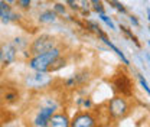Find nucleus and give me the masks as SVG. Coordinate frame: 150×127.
Returning <instances> with one entry per match:
<instances>
[{
	"instance_id": "1",
	"label": "nucleus",
	"mask_w": 150,
	"mask_h": 127,
	"mask_svg": "<svg viewBox=\"0 0 150 127\" xmlns=\"http://www.w3.org/2000/svg\"><path fill=\"white\" fill-rule=\"evenodd\" d=\"M59 109L56 98H42L39 100V107L36 109L33 118L30 120V127H46L52 114Z\"/></svg>"
},
{
	"instance_id": "2",
	"label": "nucleus",
	"mask_w": 150,
	"mask_h": 127,
	"mask_svg": "<svg viewBox=\"0 0 150 127\" xmlns=\"http://www.w3.org/2000/svg\"><path fill=\"white\" fill-rule=\"evenodd\" d=\"M61 55V51L58 48H52L51 51L45 52V54L35 55L30 61H29V67L36 71V72H48L49 68L52 67V64L55 62V59Z\"/></svg>"
},
{
	"instance_id": "3",
	"label": "nucleus",
	"mask_w": 150,
	"mask_h": 127,
	"mask_svg": "<svg viewBox=\"0 0 150 127\" xmlns=\"http://www.w3.org/2000/svg\"><path fill=\"white\" fill-rule=\"evenodd\" d=\"M107 113L112 120H121L130 113V103L127 97L115 95L107 104Z\"/></svg>"
},
{
	"instance_id": "4",
	"label": "nucleus",
	"mask_w": 150,
	"mask_h": 127,
	"mask_svg": "<svg viewBox=\"0 0 150 127\" xmlns=\"http://www.w3.org/2000/svg\"><path fill=\"white\" fill-rule=\"evenodd\" d=\"M97 116L93 111L85 110V111H78L74 117L69 120V127H97Z\"/></svg>"
},
{
	"instance_id": "5",
	"label": "nucleus",
	"mask_w": 150,
	"mask_h": 127,
	"mask_svg": "<svg viewBox=\"0 0 150 127\" xmlns=\"http://www.w3.org/2000/svg\"><path fill=\"white\" fill-rule=\"evenodd\" d=\"M52 77L46 72H36L26 77V85L28 88H35V90H42L46 88L52 84Z\"/></svg>"
},
{
	"instance_id": "6",
	"label": "nucleus",
	"mask_w": 150,
	"mask_h": 127,
	"mask_svg": "<svg viewBox=\"0 0 150 127\" xmlns=\"http://www.w3.org/2000/svg\"><path fill=\"white\" fill-rule=\"evenodd\" d=\"M52 48H55V39L49 35H40L33 40V43L30 46V52L33 55L45 54V52L51 51Z\"/></svg>"
},
{
	"instance_id": "7",
	"label": "nucleus",
	"mask_w": 150,
	"mask_h": 127,
	"mask_svg": "<svg viewBox=\"0 0 150 127\" xmlns=\"http://www.w3.org/2000/svg\"><path fill=\"white\" fill-rule=\"evenodd\" d=\"M16 54H18V49H16L15 45H12V43H3L0 46V64L3 67L10 65L16 59Z\"/></svg>"
},
{
	"instance_id": "8",
	"label": "nucleus",
	"mask_w": 150,
	"mask_h": 127,
	"mask_svg": "<svg viewBox=\"0 0 150 127\" xmlns=\"http://www.w3.org/2000/svg\"><path fill=\"white\" fill-rule=\"evenodd\" d=\"M114 87L115 91H118L123 97H130L131 95V81L130 78L126 75V74H118V77H115L114 79Z\"/></svg>"
},
{
	"instance_id": "9",
	"label": "nucleus",
	"mask_w": 150,
	"mask_h": 127,
	"mask_svg": "<svg viewBox=\"0 0 150 127\" xmlns=\"http://www.w3.org/2000/svg\"><path fill=\"white\" fill-rule=\"evenodd\" d=\"M69 116L67 111H55L49 118L46 127H69Z\"/></svg>"
},
{
	"instance_id": "10",
	"label": "nucleus",
	"mask_w": 150,
	"mask_h": 127,
	"mask_svg": "<svg viewBox=\"0 0 150 127\" xmlns=\"http://www.w3.org/2000/svg\"><path fill=\"white\" fill-rule=\"evenodd\" d=\"M98 36L103 39V42H104V43H105V45H107L108 48H111L112 51H114V52L117 54V56H120V58H121V61H123V62H124L126 65H129V59H127V58L124 56V54H123V52H121V51H120V49H118V48H117V46L114 45V43H111V42L108 40V38H107L105 35H104V33H103V31H101V32L98 33Z\"/></svg>"
},
{
	"instance_id": "11",
	"label": "nucleus",
	"mask_w": 150,
	"mask_h": 127,
	"mask_svg": "<svg viewBox=\"0 0 150 127\" xmlns=\"http://www.w3.org/2000/svg\"><path fill=\"white\" fill-rule=\"evenodd\" d=\"M3 98H4L6 103L13 104V103H16V101L19 100V94L16 92V91H9V92H6V94L3 95Z\"/></svg>"
},
{
	"instance_id": "12",
	"label": "nucleus",
	"mask_w": 150,
	"mask_h": 127,
	"mask_svg": "<svg viewBox=\"0 0 150 127\" xmlns=\"http://www.w3.org/2000/svg\"><path fill=\"white\" fill-rule=\"evenodd\" d=\"M55 13L54 12H51V10H48V12H43L40 16H39V20L40 22H45V23H49V22H54L55 20Z\"/></svg>"
},
{
	"instance_id": "13",
	"label": "nucleus",
	"mask_w": 150,
	"mask_h": 127,
	"mask_svg": "<svg viewBox=\"0 0 150 127\" xmlns=\"http://www.w3.org/2000/svg\"><path fill=\"white\" fill-rule=\"evenodd\" d=\"M107 1L111 4L114 9H117L118 12H121V13H126V12H127V10H126V7H124V6H123L118 0H107Z\"/></svg>"
},
{
	"instance_id": "14",
	"label": "nucleus",
	"mask_w": 150,
	"mask_h": 127,
	"mask_svg": "<svg viewBox=\"0 0 150 127\" xmlns=\"http://www.w3.org/2000/svg\"><path fill=\"white\" fill-rule=\"evenodd\" d=\"M94 6V10L98 12V13H104V9H103V4H101V0H91Z\"/></svg>"
},
{
	"instance_id": "15",
	"label": "nucleus",
	"mask_w": 150,
	"mask_h": 127,
	"mask_svg": "<svg viewBox=\"0 0 150 127\" xmlns=\"http://www.w3.org/2000/svg\"><path fill=\"white\" fill-rule=\"evenodd\" d=\"M100 18H101V20H103V22H105V23H107V25H108L111 29H114V28H115V26H114V23L111 22V19L108 18L107 15H104V13H100Z\"/></svg>"
},
{
	"instance_id": "16",
	"label": "nucleus",
	"mask_w": 150,
	"mask_h": 127,
	"mask_svg": "<svg viewBox=\"0 0 150 127\" xmlns=\"http://www.w3.org/2000/svg\"><path fill=\"white\" fill-rule=\"evenodd\" d=\"M121 31H123L124 33H127V35H129V36H130L131 39H133V42H134V43H136L137 46H140V43H139V40H137V38L134 36V35L131 33V32H130V31H129V29H127V28H124V26H121Z\"/></svg>"
},
{
	"instance_id": "17",
	"label": "nucleus",
	"mask_w": 150,
	"mask_h": 127,
	"mask_svg": "<svg viewBox=\"0 0 150 127\" xmlns=\"http://www.w3.org/2000/svg\"><path fill=\"white\" fill-rule=\"evenodd\" d=\"M139 81H140V84H142V87H143V90L146 91L147 94L150 92V90H149V84H147V81L143 78V75H139Z\"/></svg>"
},
{
	"instance_id": "18",
	"label": "nucleus",
	"mask_w": 150,
	"mask_h": 127,
	"mask_svg": "<svg viewBox=\"0 0 150 127\" xmlns=\"http://www.w3.org/2000/svg\"><path fill=\"white\" fill-rule=\"evenodd\" d=\"M19 4H20L22 7L28 9V7L30 6V0H19Z\"/></svg>"
},
{
	"instance_id": "19",
	"label": "nucleus",
	"mask_w": 150,
	"mask_h": 127,
	"mask_svg": "<svg viewBox=\"0 0 150 127\" xmlns=\"http://www.w3.org/2000/svg\"><path fill=\"white\" fill-rule=\"evenodd\" d=\"M55 10L58 13H65V7L62 6V4H59V3H56L55 4Z\"/></svg>"
},
{
	"instance_id": "20",
	"label": "nucleus",
	"mask_w": 150,
	"mask_h": 127,
	"mask_svg": "<svg viewBox=\"0 0 150 127\" xmlns=\"http://www.w3.org/2000/svg\"><path fill=\"white\" fill-rule=\"evenodd\" d=\"M0 10H1V12H10L9 6H7L4 1H0Z\"/></svg>"
},
{
	"instance_id": "21",
	"label": "nucleus",
	"mask_w": 150,
	"mask_h": 127,
	"mask_svg": "<svg viewBox=\"0 0 150 127\" xmlns=\"http://www.w3.org/2000/svg\"><path fill=\"white\" fill-rule=\"evenodd\" d=\"M68 1V4L72 7V9H76V3H75V0H67Z\"/></svg>"
},
{
	"instance_id": "22",
	"label": "nucleus",
	"mask_w": 150,
	"mask_h": 127,
	"mask_svg": "<svg viewBox=\"0 0 150 127\" xmlns=\"http://www.w3.org/2000/svg\"><path fill=\"white\" fill-rule=\"evenodd\" d=\"M130 22L133 25H136V26H139V22H137V19L134 18V16H130Z\"/></svg>"
},
{
	"instance_id": "23",
	"label": "nucleus",
	"mask_w": 150,
	"mask_h": 127,
	"mask_svg": "<svg viewBox=\"0 0 150 127\" xmlns=\"http://www.w3.org/2000/svg\"><path fill=\"white\" fill-rule=\"evenodd\" d=\"M3 127H18V126H15V124H4Z\"/></svg>"
},
{
	"instance_id": "24",
	"label": "nucleus",
	"mask_w": 150,
	"mask_h": 127,
	"mask_svg": "<svg viewBox=\"0 0 150 127\" xmlns=\"http://www.w3.org/2000/svg\"><path fill=\"white\" fill-rule=\"evenodd\" d=\"M3 13H4V12H1V10H0V19L3 18Z\"/></svg>"
},
{
	"instance_id": "25",
	"label": "nucleus",
	"mask_w": 150,
	"mask_h": 127,
	"mask_svg": "<svg viewBox=\"0 0 150 127\" xmlns=\"http://www.w3.org/2000/svg\"><path fill=\"white\" fill-rule=\"evenodd\" d=\"M6 1H9V3H12V1H15V0H6Z\"/></svg>"
},
{
	"instance_id": "26",
	"label": "nucleus",
	"mask_w": 150,
	"mask_h": 127,
	"mask_svg": "<svg viewBox=\"0 0 150 127\" xmlns=\"http://www.w3.org/2000/svg\"><path fill=\"white\" fill-rule=\"evenodd\" d=\"M97 127H103V126H97Z\"/></svg>"
}]
</instances>
